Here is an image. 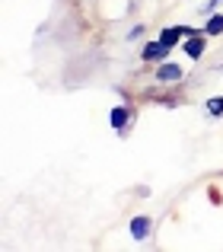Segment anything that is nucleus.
I'll list each match as a JSON object with an SVG mask.
<instances>
[{"instance_id": "9b49d317", "label": "nucleus", "mask_w": 223, "mask_h": 252, "mask_svg": "<svg viewBox=\"0 0 223 252\" xmlns=\"http://www.w3.org/2000/svg\"><path fill=\"white\" fill-rule=\"evenodd\" d=\"M143 29H147V26H134V29L128 32V38H140V35H143Z\"/></svg>"}, {"instance_id": "20e7f679", "label": "nucleus", "mask_w": 223, "mask_h": 252, "mask_svg": "<svg viewBox=\"0 0 223 252\" xmlns=\"http://www.w3.org/2000/svg\"><path fill=\"white\" fill-rule=\"evenodd\" d=\"M182 51H185L192 61H201V58L207 55V35L201 32V35H188L185 42H182Z\"/></svg>"}, {"instance_id": "1a4fd4ad", "label": "nucleus", "mask_w": 223, "mask_h": 252, "mask_svg": "<svg viewBox=\"0 0 223 252\" xmlns=\"http://www.w3.org/2000/svg\"><path fill=\"white\" fill-rule=\"evenodd\" d=\"M179 29H182V35H201V29H195V26H179Z\"/></svg>"}, {"instance_id": "423d86ee", "label": "nucleus", "mask_w": 223, "mask_h": 252, "mask_svg": "<svg viewBox=\"0 0 223 252\" xmlns=\"http://www.w3.org/2000/svg\"><path fill=\"white\" fill-rule=\"evenodd\" d=\"M156 38H160V42L163 45H166V48H179V45L182 42H185V35H182V29H179V26H163V29H160V35H156Z\"/></svg>"}, {"instance_id": "6e6552de", "label": "nucleus", "mask_w": 223, "mask_h": 252, "mask_svg": "<svg viewBox=\"0 0 223 252\" xmlns=\"http://www.w3.org/2000/svg\"><path fill=\"white\" fill-rule=\"evenodd\" d=\"M207 115H211V118H220L223 115V96H214V99H207Z\"/></svg>"}, {"instance_id": "7ed1b4c3", "label": "nucleus", "mask_w": 223, "mask_h": 252, "mask_svg": "<svg viewBox=\"0 0 223 252\" xmlns=\"http://www.w3.org/2000/svg\"><path fill=\"white\" fill-rule=\"evenodd\" d=\"M169 55H172V48H166L160 38H150L140 48V61H147V64H163V61H169Z\"/></svg>"}, {"instance_id": "39448f33", "label": "nucleus", "mask_w": 223, "mask_h": 252, "mask_svg": "<svg viewBox=\"0 0 223 252\" xmlns=\"http://www.w3.org/2000/svg\"><path fill=\"white\" fill-rule=\"evenodd\" d=\"M131 236H134L137 243H143V240H150V233H153V220H150L147 214H137V217H131Z\"/></svg>"}, {"instance_id": "f03ea898", "label": "nucleus", "mask_w": 223, "mask_h": 252, "mask_svg": "<svg viewBox=\"0 0 223 252\" xmlns=\"http://www.w3.org/2000/svg\"><path fill=\"white\" fill-rule=\"evenodd\" d=\"M182 77H185V70L175 61H163V64H156V70H153V80L160 86H179Z\"/></svg>"}, {"instance_id": "f257e3e1", "label": "nucleus", "mask_w": 223, "mask_h": 252, "mask_svg": "<svg viewBox=\"0 0 223 252\" xmlns=\"http://www.w3.org/2000/svg\"><path fill=\"white\" fill-rule=\"evenodd\" d=\"M131 122H134V105H131V102H124V105H112V112H109V125H112V131H118V134H128Z\"/></svg>"}, {"instance_id": "9d476101", "label": "nucleus", "mask_w": 223, "mask_h": 252, "mask_svg": "<svg viewBox=\"0 0 223 252\" xmlns=\"http://www.w3.org/2000/svg\"><path fill=\"white\" fill-rule=\"evenodd\" d=\"M217 3H223V0H207V3H204V16H211V13L217 10Z\"/></svg>"}, {"instance_id": "0eeeda50", "label": "nucleus", "mask_w": 223, "mask_h": 252, "mask_svg": "<svg viewBox=\"0 0 223 252\" xmlns=\"http://www.w3.org/2000/svg\"><path fill=\"white\" fill-rule=\"evenodd\" d=\"M201 32H204L207 38L223 35V13H211V16L204 19V26H201Z\"/></svg>"}]
</instances>
